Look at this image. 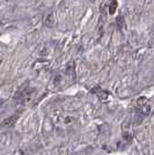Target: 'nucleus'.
<instances>
[{
	"mask_svg": "<svg viewBox=\"0 0 154 155\" xmlns=\"http://www.w3.org/2000/svg\"><path fill=\"white\" fill-rule=\"evenodd\" d=\"M17 119H19V115H13V116H11V117H8V118L4 119V120L1 122V126L2 127L13 126L15 123L17 122Z\"/></svg>",
	"mask_w": 154,
	"mask_h": 155,
	"instance_id": "f257e3e1",
	"label": "nucleus"
},
{
	"mask_svg": "<svg viewBox=\"0 0 154 155\" xmlns=\"http://www.w3.org/2000/svg\"><path fill=\"white\" fill-rule=\"evenodd\" d=\"M92 93H94V94H96L98 97L101 99H108V96H109V93L108 92H106V90H102L100 87H95L94 89H92L90 90Z\"/></svg>",
	"mask_w": 154,
	"mask_h": 155,
	"instance_id": "f03ea898",
	"label": "nucleus"
},
{
	"mask_svg": "<svg viewBox=\"0 0 154 155\" xmlns=\"http://www.w3.org/2000/svg\"><path fill=\"white\" fill-rule=\"evenodd\" d=\"M55 22H56V20H55L54 13H49V14L45 16V19H44V23H45L46 27H54Z\"/></svg>",
	"mask_w": 154,
	"mask_h": 155,
	"instance_id": "7ed1b4c3",
	"label": "nucleus"
},
{
	"mask_svg": "<svg viewBox=\"0 0 154 155\" xmlns=\"http://www.w3.org/2000/svg\"><path fill=\"white\" fill-rule=\"evenodd\" d=\"M116 25H117V27L119 29L124 28L125 27V20H124V17L123 16H118L116 19Z\"/></svg>",
	"mask_w": 154,
	"mask_h": 155,
	"instance_id": "20e7f679",
	"label": "nucleus"
},
{
	"mask_svg": "<svg viewBox=\"0 0 154 155\" xmlns=\"http://www.w3.org/2000/svg\"><path fill=\"white\" fill-rule=\"evenodd\" d=\"M117 6H118L117 0H111V2L109 4V13H110V14H114V13L116 12Z\"/></svg>",
	"mask_w": 154,
	"mask_h": 155,
	"instance_id": "39448f33",
	"label": "nucleus"
},
{
	"mask_svg": "<svg viewBox=\"0 0 154 155\" xmlns=\"http://www.w3.org/2000/svg\"><path fill=\"white\" fill-rule=\"evenodd\" d=\"M123 139L125 141H130L132 139V137H131V134H130L129 132H124V133H123Z\"/></svg>",
	"mask_w": 154,
	"mask_h": 155,
	"instance_id": "423d86ee",
	"label": "nucleus"
},
{
	"mask_svg": "<svg viewBox=\"0 0 154 155\" xmlns=\"http://www.w3.org/2000/svg\"><path fill=\"white\" fill-rule=\"evenodd\" d=\"M4 103H5V101H4V99H0V107H1V105H2Z\"/></svg>",
	"mask_w": 154,
	"mask_h": 155,
	"instance_id": "0eeeda50",
	"label": "nucleus"
},
{
	"mask_svg": "<svg viewBox=\"0 0 154 155\" xmlns=\"http://www.w3.org/2000/svg\"><path fill=\"white\" fill-rule=\"evenodd\" d=\"M89 1H90V2H95L96 0H89Z\"/></svg>",
	"mask_w": 154,
	"mask_h": 155,
	"instance_id": "6e6552de",
	"label": "nucleus"
}]
</instances>
